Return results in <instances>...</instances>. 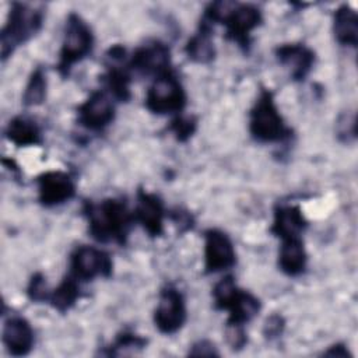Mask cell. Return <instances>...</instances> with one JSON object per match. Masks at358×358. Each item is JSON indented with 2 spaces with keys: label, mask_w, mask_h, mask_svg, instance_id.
<instances>
[{
  "label": "cell",
  "mask_w": 358,
  "mask_h": 358,
  "mask_svg": "<svg viewBox=\"0 0 358 358\" xmlns=\"http://www.w3.org/2000/svg\"><path fill=\"white\" fill-rule=\"evenodd\" d=\"M171 52L169 48L159 42L152 41L137 48L129 60V69L141 74H162L169 71Z\"/></svg>",
  "instance_id": "7c38bea8"
},
{
  "label": "cell",
  "mask_w": 358,
  "mask_h": 358,
  "mask_svg": "<svg viewBox=\"0 0 358 358\" xmlns=\"http://www.w3.org/2000/svg\"><path fill=\"white\" fill-rule=\"evenodd\" d=\"M249 131L260 143H280L291 137L292 131L278 112L271 91H260L250 110Z\"/></svg>",
  "instance_id": "7a4b0ae2"
},
{
  "label": "cell",
  "mask_w": 358,
  "mask_h": 358,
  "mask_svg": "<svg viewBox=\"0 0 358 358\" xmlns=\"http://www.w3.org/2000/svg\"><path fill=\"white\" fill-rule=\"evenodd\" d=\"M38 197L45 207H55L73 199L76 185L63 171H49L38 176Z\"/></svg>",
  "instance_id": "8fae6325"
},
{
  "label": "cell",
  "mask_w": 358,
  "mask_h": 358,
  "mask_svg": "<svg viewBox=\"0 0 358 358\" xmlns=\"http://www.w3.org/2000/svg\"><path fill=\"white\" fill-rule=\"evenodd\" d=\"M282 330H284V319L280 315H273L266 320L263 333L266 337L273 338V337L280 336L282 333Z\"/></svg>",
  "instance_id": "f1b7e54d"
},
{
  "label": "cell",
  "mask_w": 358,
  "mask_h": 358,
  "mask_svg": "<svg viewBox=\"0 0 358 358\" xmlns=\"http://www.w3.org/2000/svg\"><path fill=\"white\" fill-rule=\"evenodd\" d=\"M6 137L18 147L38 145L42 143L39 126L35 120L27 116H17L11 119L6 129Z\"/></svg>",
  "instance_id": "d6986e66"
},
{
  "label": "cell",
  "mask_w": 358,
  "mask_h": 358,
  "mask_svg": "<svg viewBox=\"0 0 358 358\" xmlns=\"http://www.w3.org/2000/svg\"><path fill=\"white\" fill-rule=\"evenodd\" d=\"M308 222L298 206L282 204L274 211V221L271 225V232L281 241L288 238L301 236L302 231L306 228Z\"/></svg>",
  "instance_id": "e0dca14e"
},
{
  "label": "cell",
  "mask_w": 358,
  "mask_h": 358,
  "mask_svg": "<svg viewBox=\"0 0 358 358\" xmlns=\"http://www.w3.org/2000/svg\"><path fill=\"white\" fill-rule=\"evenodd\" d=\"M186 316V302L182 292L172 285L162 288L154 312L155 327L164 334H173L182 329Z\"/></svg>",
  "instance_id": "8992f818"
},
{
  "label": "cell",
  "mask_w": 358,
  "mask_h": 358,
  "mask_svg": "<svg viewBox=\"0 0 358 358\" xmlns=\"http://www.w3.org/2000/svg\"><path fill=\"white\" fill-rule=\"evenodd\" d=\"M306 250L301 236L281 241L278 252V267L287 275H299L306 268Z\"/></svg>",
  "instance_id": "ac0fdd59"
},
{
  "label": "cell",
  "mask_w": 358,
  "mask_h": 358,
  "mask_svg": "<svg viewBox=\"0 0 358 358\" xmlns=\"http://www.w3.org/2000/svg\"><path fill=\"white\" fill-rule=\"evenodd\" d=\"M185 52L189 60L194 63H210L215 56V48L211 41V27L200 21L199 31L187 41Z\"/></svg>",
  "instance_id": "44dd1931"
},
{
  "label": "cell",
  "mask_w": 358,
  "mask_h": 358,
  "mask_svg": "<svg viewBox=\"0 0 358 358\" xmlns=\"http://www.w3.org/2000/svg\"><path fill=\"white\" fill-rule=\"evenodd\" d=\"M324 355H330V357H348L350 352H348V350H347L344 345L337 344V345L330 347V348L324 352Z\"/></svg>",
  "instance_id": "4dcf8cb0"
},
{
  "label": "cell",
  "mask_w": 358,
  "mask_h": 358,
  "mask_svg": "<svg viewBox=\"0 0 358 358\" xmlns=\"http://www.w3.org/2000/svg\"><path fill=\"white\" fill-rule=\"evenodd\" d=\"M42 20V11L14 3L1 31V59L6 60L17 46L29 41L41 29Z\"/></svg>",
  "instance_id": "3957f363"
},
{
  "label": "cell",
  "mask_w": 358,
  "mask_h": 358,
  "mask_svg": "<svg viewBox=\"0 0 358 358\" xmlns=\"http://www.w3.org/2000/svg\"><path fill=\"white\" fill-rule=\"evenodd\" d=\"M218 309L229 312L227 324L243 326L257 315L260 302L253 294L236 287L232 295H229Z\"/></svg>",
  "instance_id": "2e32d148"
},
{
  "label": "cell",
  "mask_w": 358,
  "mask_h": 358,
  "mask_svg": "<svg viewBox=\"0 0 358 358\" xmlns=\"http://www.w3.org/2000/svg\"><path fill=\"white\" fill-rule=\"evenodd\" d=\"M262 22V13L252 4H234L221 24L227 28V38L236 42L243 50L249 49L250 34Z\"/></svg>",
  "instance_id": "52a82bcc"
},
{
  "label": "cell",
  "mask_w": 358,
  "mask_h": 358,
  "mask_svg": "<svg viewBox=\"0 0 358 358\" xmlns=\"http://www.w3.org/2000/svg\"><path fill=\"white\" fill-rule=\"evenodd\" d=\"M338 136L344 137V140H354L355 138V113L343 115L337 123Z\"/></svg>",
  "instance_id": "83f0119b"
},
{
  "label": "cell",
  "mask_w": 358,
  "mask_h": 358,
  "mask_svg": "<svg viewBox=\"0 0 358 358\" xmlns=\"http://www.w3.org/2000/svg\"><path fill=\"white\" fill-rule=\"evenodd\" d=\"M94 46V36L88 24L77 14H70L66 21L64 36L59 53L57 69L62 76H69L73 66L85 59Z\"/></svg>",
  "instance_id": "277c9868"
},
{
  "label": "cell",
  "mask_w": 358,
  "mask_h": 358,
  "mask_svg": "<svg viewBox=\"0 0 358 358\" xmlns=\"http://www.w3.org/2000/svg\"><path fill=\"white\" fill-rule=\"evenodd\" d=\"M78 298H80V281L74 278L71 274H69L59 284V287L49 294L48 299L55 309H57L59 312H66L76 305Z\"/></svg>",
  "instance_id": "7402d4cb"
},
{
  "label": "cell",
  "mask_w": 358,
  "mask_h": 358,
  "mask_svg": "<svg viewBox=\"0 0 358 358\" xmlns=\"http://www.w3.org/2000/svg\"><path fill=\"white\" fill-rule=\"evenodd\" d=\"M78 123L91 131L103 130L115 117V105L106 91H94L77 109Z\"/></svg>",
  "instance_id": "30bf717a"
},
{
  "label": "cell",
  "mask_w": 358,
  "mask_h": 358,
  "mask_svg": "<svg viewBox=\"0 0 358 358\" xmlns=\"http://www.w3.org/2000/svg\"><path fill=\"white\" fill-rule=\"evenodd\" d=\"M333 32L338 43L345 46H357L358 42V17L357 13L348 7L341 6L334 13Z\"/></svg>",
  "instance_id": "ffe728a7"
},
{
  "label": "cell",
  "mask_w": 358,
  "mask_h": 358,
  "mask_svg": "<svg viewBox=\"0 0 358 358\" xmlns=\"http://www.w3.org/2000/svg\"><path fill=\"white\" fill-rule=\"evenodd\" d=\"M225 337L231 348L239 350L246 344V334L243 330V326L236 324H227L225 327Z\"/></svg>",
  "instance_id": "4316f807"
},
{
  "label": "cell",
  "mask_w": 358,
  "mask_h": 358,
  "mask_svg": "<svg viewBox=\"0 0 358 358\" xmlns=\"http://www.w3.org/2000/svg\"><path fill=\"white\" fill-rule=\"evenodd\" d=\"M171 130L179 141H186L196 130V120L193 117L178 116L172 120Z\"/></svg>",
  "instance_id": "d4e9b609"
},
{
  "label": "cell",
  "mask_w": 358,
  "mask_h": 358,
  "mask_svg": "<svg viewBox=\"0 0 358 358\" xmlns=\"http://www.w3.org/2000/svg\"><path fill=\"white\" fill-rule=\"evenodd\" d=\"M34 330L21 316H13L4 322L3 344L14 357L29 354L34 347Z\"/></svg>",
  "instance_id": "9a60e30c"
},
{
  "label": "cell",
  "mask_w": 358,
  "mask_h": 358,
  "mask_svg": "<svg viewBox=\"0 0 358 358\" xmlns=\"http://www.w3.org/2000/svg\"><path fill=\"white\" fill-rule=\"evenodd\" d=\"M46 76L41 67L35 69L28 80L22 95V103L25 106H38L46 98Z\"/></svg>",
  "instance_id": "603a6c76"
},
{
  "label": "cell",
  "mask_w": 358,
  "mask_h": 358,
  "mask_svg": "<svg viewBox=\"0 0 358 358\" xmlns=\"http://www.w3.org/2000/svg\"><path fill=\"white\" fill-rule=\"evenodd\" d=\"M165 208L162 200L145 190L137 193V203L134 208V220L151 236H159L164 231Z\"/></svg>",
  "instance_id": "4fadbf2b"
},
{
  "label": "cell",
  "mask_w": 358,
  "mask_h": 358,
  "mask_svg": "<svg viewBox=\"0 0 358 358\" xmlns=\"http://www.w3.org/2000/svg\"><path fill=\"white\" fill-rule=\"evenodd\" d=\"M186 105V92L178 77L169 70L159 74L145 95V106L157 115L182 112Z\"/></svg>",
  "instance_id": "5b68a950"
},
{
  "label": "cell",
  "mask_w": 358,
  "mask_h": 358,
  "mask_svg": "<svg viewBox=\"0 0 358 358\" xmlns=\"http://www.w3.org/2000/svg\"><path fill=\"white\" fill-rule=\"evenodd\" d=\"M147 344V340L133 334V333H122L116 337L115 343L108 347V351L105 352L106 355H126V354H131L136 352L137 350L144 348Z\"/></svg>",
  "instance_id": "cb8c5ba5"
},
{
  "label": "cell",
  "mask_w": 358,
  "mask_h": 358,
  "mask_svg": "<svg viewBox=\"0 0 358 358\" xmlns=\"http://www.w3.org/2000/svg\"><path fill=\"white\" fill-rule=\"evenodd\" d=\"M112 260L108 253L94 246H78L70 257V274L78 281H90L95 277H109Z\"/></svg>",
  "instance_id": "ba28073f"
},
{
  "label": "cell",
  "mask_w": 358,
  "mask_h": 358,
  "mask_svg": "<svg viewBox=\"0 0 358 358\" xmlns=\"http://www.w3.org/2000/svg\"><path fill=\"white\" fill-rule=\"evenodd\" d=\"M28 296L38 302V301H46L49 298V292L46 288V282L42 274H35L28 285Z\"/></svg>",
  "instance_id": "484cf974"
},
{
  "label": "cell",
  "mask_w": 358,
  "mask_h": 358,
  "mask_svg": "<svg viewBox=\"0 0 358 358\" xmlns=\"http://www.w3.org/2000/svg\"><path fill=\"white\" fill-rule=\"evenodd\" d=\"M84 214L88 231L98 242L124 243L133 217L122 200L106 199L99 203H87Z\"/></svg>",
  "instance_id": "6da1fadb"
},
{
  "label": "cell",
  "mask_w": 358,
  "mask_h": 358,
  "mask_svg": "<svg viewBox=\"0 0 358 358\" xmlns=\"http://www.w3.org/2000/svg\"><path fill=\"white\" fill-rule=\"evenodd\" d=\"M189 354L190 355H220L215 345L207 340H200L196 344H193Z\"/></svg>",
  "instance_id": "f546056e"
},
{
  "label": "cell",
  "mask_w": 358,
  "mask_h": 358,
  "mask_svg": "<svg viewBox=\"0 0 358 358\" xmlns=\"http://www.w3.org/2000/svg\"><path fill=\"white\" fill-rule=\"evenodd\" d=\"M275 57L281 66L289 70L292 80L303 81L315 63V53L302 43H287L275 49Z\"/></svg>",
  "instance_id": "5bb4252c"
},
{
  "label": "cell",
  "mask_w": 358,
  "mask_h": 358,
  "mask_svg": "<svg viewBox=\"0 0 358 358\" xmlns=\"http://www.w3.org/2000/svg\"><path fill=\"white\" fill-rule=\"evenodd\" d=\"M236 253L229 236L220 229L204 232V268L207 273H220L234 267Z\"/></svg>",
  "instance_id": "9c48e42d"
}]
</instances>
